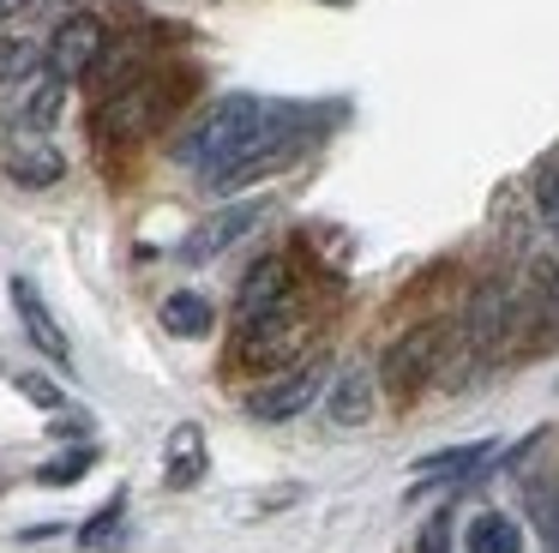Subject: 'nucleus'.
<instances>
[{"instance_id": "a878e982", "label": "nucleus", "mask_w": 559, "mask_h": 553, "mask_svg": "<svg viewBox=\"0 0 559 553\" xmlns=\"http://www.w3.org/2000/svg\"><path fill=\"white\" fill-rule=\"evenodd\" d=\"M19 7H31V0H0V12H19Z\"/></svg>"}, {"instance_id": "ddd939ff", "label": "nucleus", "mask_w": 559, "mask_h": 553, "mask_svg": "<svg viewBox=\"0 0 559 553\" xmlns=\"http://www.w3.org/2000/svg\"><path fill=\"white\" fill-rule=\"evenodd\" d=\"M205 469H211L205 433H199L193 421H181V427L169 433V451H163V481H169L175 493H187V487H199V481H205Z\"/></svg>"}, {"instance_id": "aec40b11", "label": "nucleus", "mask_w": 559, "mask_h": 553, "mask_svg": "<svg viewBox=\"0 0 559 553\" xmlns=\"http://www.w3.org/2000/svg\"><path fill=\"white\" fill-rule=\"evenodd\" d=\"M37 60H43V48L31 43V36H7V43H0V84L31 79V72H37Z\"/></svg>"}, {"instance_id": "f03ea898", "label": "nucleus", "mask_w": 559, "mask_h": 553, "mask_svg": "<svg viewBox=\"0 0 559 553\" xmlns=\"http://www.w3.org/2000/svg\"><path fill=\"white\" fill-rule=\"evenodd\" d=\"M307 343H313V313L295 307V301H283V307L265 313V319L241 325V337H235V367H247V373H289V367H301Z\"/></svg>"}, {"instance_id": "39448f33", "label": "nucleus", "mask_w": 559, "mask_h": 553, "mask_svg": "<svg viewBox=\"0 0 559 553\" xmlns=\"http://www.w3.org/2000/svg\"><path fill=\"white\" fill-rule=\"evenodd\" d=\"M511 319H518V295H511L499 276H487L481 289L463 307V343L475 361H499L511 349Z\"/></svg>"}, {"instance_id": "2eb2a0df", "label": "nucleus", "mask_w": 559, "mask_h": 553, "mask_svg": "<svg viewBox=\"0 0 559 553\" xmlns=\"http://www.w3.org/2000/svg\"><path fill=\"white\" fill-rule=\"evenodd\" d=\"M487 451H493L487 439H475V445H445V451H433V457H415L409 481H415V487H427V481H463V475H475V469L487 463Z\"/></svg>"}, {"instance_id": "6e6552de", "label": "nucleus", "mask_w": 559, "mask_h": 553, "mask_svg": "<svg viewBox=\"0 0 559 553\" xmlns=\"http://www.w3.org/2000/svg\"><path fill=\"white\" fill-rule=\"evenodd\" d=\"M259 223H265V199H229L223 211H211L205 223H199L193 235L181 240V264H211V259H223V252H229L235 240H247Z\"/></svg>"}, {"instance_id": "f3484780", "label": "nucleus", "mask_w": 559, "mask_h": 553, "mask_svg": "<svg viewBox=\"0 0 559 553\" xmlns=\"http://www.w3.org/2000/svg\"><path fill=\"white\" fill-rule=\"evenodd\" d=\"M211 325H217V307H211L199 289H175V295H163V331L169 337H211Z\"/></svg>"}, {"instance_id": "bb28decb", "label": "nucleus", "mask_w": 559, "mask_h": 553, "mask_svg": "<svg viewBox=\"0 0 559 553\" xmlns=\"http://www.w3.org/2000/svg\"><path fill=\"white\" fill-rule=\"evenodd\" d=\"M331 7H343V0H331Z\"/></svg>"}, {"instance_id": "dca6fc26", "label": "nucleus", "mask_w": 559, "mask_h": 553, "mask_svg": "<svg viewBox=\"0 0 559 553\" xmlns=\"http://www.w3.org/2000/svg\"><path fill=\"white\" fill-rule=\"evenodd\" d=\"M463 553H523V523L511 511H475L463 523Z\"/></svg>"}, {"instance_id": "5701e85b", "label": "nucleus", "mask_w": 559, "mask_h": 553, "mask_svg": "<svg viewBox=\"0 0 559 553\" xmlns=\"http://www.w3.org/2000/svg\"><path fill=\"white\" fill-rule=\"evenodd\" d=\"M13 385H19V397H31V403L49 409V415H61V409H67V391L49 379V373H19Z\"/></svg>"}, {"instance_id": "4be33fe9", "label": "nucleus", "mask_w": 559, "mask_h": 553, "mask_svg": "<svg viewBox=\"0 0 559 553\" xmlns=\"http://www.w3.org/2000/svg\"><path fill=\"white\" fill-rule=\"evenodd\" d=\"M535 211H542V223L554 228V240H559V156H547V163L535 168Z\"/></svg>"}, {"instance_id": "4468645a", "label": "nucleus", "mask_w": 559, "mask_h": 553, "mask_svg": "<svg viewBox=\"0 0 559 553\" xmlns=\"http://www.w3.org/2000/svg\"><path fill=\"white\" fill-rule=\"evenodd\" d=\"M325 415L337 427H367L373 421V379H367V367H349L325 385Z\"/></svg>"}, {"instance_id": "412c9836", "label": "nucleus", "mask_w": 559, "mask_h": 553, "mask_svg": "<svg viewBox=\"0 0 559 553\" xmlns=\"http://www.w3.org/2000/svg\"><path fill=\"white\" fill-rule=\"evenodd\" d=\"M121 517H127V493H115V499L103 505L85 529H79V548H109V541L121 536Z\"/></svg>"}, {"instance_id": "9b49d317", "label": "nucleus", "mask_w": 559, "mask_h": 553, "mask_svg": "<svg viewBox=\"0 0 559 553\" xmlns=\"http://www.w3.org/2000/svg\"><path fill=\"white\" fill-rule=\"evenodd\" d=\"M13 307H19V325H25L31 343H37L55 367H67V361H73V343H67L61 319L49 313V301L37 295V283H31V276H13Z\"/></svg>"}, {"instance_id": "9d476101", "label": "nucleus", "mask_w": 559, "mask_h": 553, "mask_svg": "<svg viewBox=\"0 0 559 553\" xmlns=\"http://www.w3.org/2000/svg\"><path fill=\"white\" fill-rule=\"evenodd\" d=\"M283 301H295V271L283 252H265V259L253 264V271L241 276V289H235V319H265L271 307H283Z\"/></svg>"}, {"instance_id": "423d86ee", "label": "nucleus", "mask_w": 559, "mask_h": 553, "mask_svg": "<svg viewBox=\"0 0 559 553\" xmlns=\"http://www.w3.org/2000/svg\"><path fill=\"white\" fill-rule=\"evenodd\" d=\"M103 55H109V31H103L97 12H73V19H61L55 36H49V48H43V60H49V72L61 84L91 79V72L103 67Z\"/></svg>"}, {"instance_id": "20e7f679", "label": "nucleus", "mask_w": 559, "mask_h": 553, "mask_svg": "<svg viewBox=\"0 0 559 553\" xmlns=\"http://www.w3.org/2000/svg\"><path fill=\"white\" fill-rule=\"evenodd\" d=\"M445 343H451V331H445L439 319H427V325H415V331H403L397 343L379 355V385H385L397 403H409V397L439 373V361H445Z\"/></svg>"}, {"instance_id": "0eeeda50", "label": "nucleus", "mask_w": 559, "mask_h": 553, "mask_svg": "<svg viewBox=\"0 0 559 553\" xmlns=\"http://www.w3.org/2000/svg\"><path fill=\"white\" fill-rule=\"evenodd\" d=\"M301 144H307V127H301V115H283V127H277V132H265V139H259L253 151L241 156V163L217 168V175H211L205 187H211V192L253 187V180H265V175H277V168H289L295 156H301Z\"/></svg>"}, {"instance_id": "a211bd4d", "label": "nucleus", "mask_w": 559, "mask_h": 553, "mask_svg": "<svg viewBox=\"0 0 559 553\" xmlns=\"http://www.w3.org/2000/svg\"><path fill=\"white\" fill-rule=\"evenodd\" d=\"M91 469H97V445H73V451L49 457V463L37 469V481L43 487H73V481L91 475Z\"/></svg>"}, {"instance_id": "f8f14e48", "label": "nucleus", "mask_w": 559, "mask_h": 553, "mask_svg": "<svg viewBox=\"0 0 559 553\" xmlns=\"http://www.w3.org/2000/svg\"><path fill=\"white\" fill-rule=\"evenodd\" d=\"M0 168H7V180H19V187H55V180L67 175V156L55 151L43 132H19V139L0 151Z\"/></svg>"}, {"instance_id": "f257e3e1", "label": "nucleus", "mask_w": 559, "mask_h": 553, "mask_svg": "<svg viewBox=\"0 0 559 553\" xmlns=\"http://www.w3.org/2000/svg\"><path fill=\"white\" fill-rule=\"evenodd\" d=\"M283 115L289 108H277V103H265V96H247V91H235V96H217V103L205 108V115L193 120V127L175 139V163L181 168H199V175H217V168H229V163H241L247 151H253L265 132H277L283 127Z\"/></svg>"}, {"instance_id": "1a4fd4ad", "label": "nucleus", "mask_w": 559, "mask_h": 553, "mask_svg": "<svg viewBox=\"0 0 559 553\" xmlns=\"http://www.w3.org/2000/svg\"><path fill=\"white\" fill-rule=\"evenodd\" d=\"M319 391H325V361H301L289 373H271V385H259L247 397V415L253 421H295L307 403H319Z\"/></svg>"}, {"instance_id": "6ab92c4d", "label": "nucleus", "mask_w": 559, "mask_h": 553, "mask_svg": "<svg viewBox=\"0 0 559 553\" xmlns=\"http://www.w3.org/2000/svg\"><path fill=\"white\" fill-rule=\"evenodd\" d=\"M61 103H67V84L55 79V72H49V79H37V84H31V96H25V127H49V120L61 115Z\"/></svg>"}, {"instance_id": "b1692460", "label": "nucleus", "mask_w": 559, "mask_h": 553, "mask_svg": "<svg viewBox=\"0 0 559 553\" xmlns=\"http://www.w3.org/2000/svg\"><path fill=\"white\" fill-rule=\"evenodd\" d=\"M445 536H451V517H433V523L421 529V553H451Z\"/></svg>"}, {"instance_id": "393cba45", "label": "nucleus", "mask_w": 559, "mask_h": 553, "mask_svg": "<svg viewBox=\"0 0 559 553\" xmlns=\"http://www.w3.org/2000/svg\"><path fill=\"white\" fill-rule=\"evenodd\" d=\"M49 433H55V439H79V433H85V415H79V421L73 415H55Z\"/></svg>"}, {"instance_id": "7ed1b4c3", "label": "nucleus", "mask_w": 559, "mask_h": 553, "mask_svg": "<svg viewBox=\"0 0 559 553\" xmlns=\"http://www.w3.org/2000/svg\"><path fill=\"white\" fill-rule=\"evenodd\" d=\"M169 84L163 79H133L121 84V91H109L97 103V115H91V139L103 144V151H127V144H139L145 132H157V120L169 115Z\"/></svg>"}]
</instances>
